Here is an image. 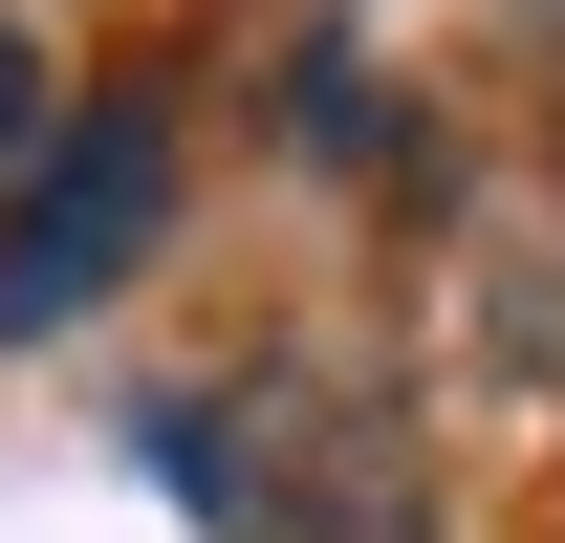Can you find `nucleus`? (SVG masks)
<instances>
[{
  "instance_id": "nucleus-2",
  "label": "nucleus",
  "mask_w": 565,
  "mask_h": 543,
  "mask_svg": "<svg viewBox=\"0 0 565 543\" xmlns=\"http://www.w3.org/2000/svg\"><path fill=\"white\" fill-rule=\"evenodd\" d=\"M305 152H392V87H370L349 44H327V66H305Z\"/></svg>"
},
{
  "instance_id": "nucleus-1",
  "label": "nucleus",
  "mask_w": 565,
  "mask_h": 543,
  "mask_svg": "<svg viewBox=\"0 0 565 543\" xmlns=\"http://www.w3.org/2000/svg\"><path fill=\"white\" fill-rule=\"evenodd\" d=\"M152 239H174V109H152V87H109V109H66V131L0 174V348L87 327Z\"/></svg>"
},
{
  "instance_id": "nucleus-3",
  "label": "nucleus",
  "mask_w": 565,
  "mask_h": 543,
  "mask_svg": "<svg viewBox=\"0 0 565 543\" xmlns=\"http://www.w3.org/2000/svg\"><path fill=\"white\" fill-rule=\"evenodd\" d=\"M66 131V87H44V44H22V22H0V174H22V152Z\"/></svg>"
}]
</instances>
